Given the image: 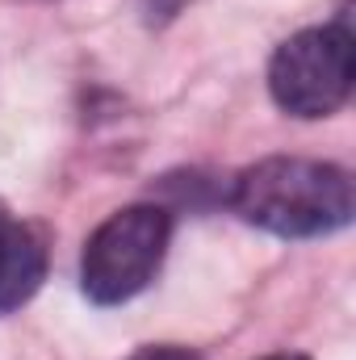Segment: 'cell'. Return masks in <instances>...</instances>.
Here are the masks:
<instances>
[{
    "instance_id": "3",
    "label": "cell",
    "mask_w": 356,
    "mask_h": 360,
    "mask_svg": "<svg viewBox=\"0 0 356 360\" xmlns=\"http://www.w3.org/2000/svg\"><path fill=\"white\" fill-rule=\"evenodd\" d=\"M172 243V210L134 201L113 210L80 252V293L92 306H126L164 269Z\"/></svg>"
},
{
    "instance_id": "1",
    "label": "cell",
    "mask_w": 356,
    "mask_h": 360,
    "mask_svg": "<svg viewBox=\"0 0 356 360\" xmlns=\"http://www.w3.org/2000/svg\"><path fill=\"white\" fill-rule=\"evenodd\" d=\"M227 205L272 239L306 243L348 231L356 218L352 172L310 155H265L231 176Z\"/></svg>"
},
{
    "instance_id": "6",
    "label": "cell",
    "mask_w": 356,
    "mask_h": 360,
    "mask_svg": "<svg viewBox=\"0 0 356 360\" xmlns=\"http://www.w3.org/2000/svg\"><path fill=\"white\" fill-rule=\"evenodd\" d=\"M184 4H189V0H139V13H143L147 25H168Z\"/></svg>"
},
{
    "instance_id": "4",
    "label": "cell",
    "mask_w": 356,
    "mask_h": 360,
    "mask_svg": "<svg viewBox=\"0 0 356 360\" xmlns=\"http://www.w3.org/2000/svg\"><path fill=\"white\" fill-rule=\"evenodd\" d=\"M51 243L30 222H0V319L21 310L46 281Z\"/></svg>"
},
{
    "instance_id": "2",
    "label": "cell",
    "mask_w": 356,
    "mask_h": 360,
    "mask_svg": "<svg viewBox=\"0 0 356 360\" xmlns=\"http://www.w3.org/2000/svg\"><path fill=\"white\" fill-rule=\"evenodd\" d=\"M356 84V34L348 8L323 25L289 34L268 59V96L298 122L331 117Z\"/></svg>"
},
{
    "instance_id": "8",
    "label": "cell",
    "mask_w": 356,
    "mask_h": 360,
    "mask_svg": "<svg viewBox=\"0 0 356 360\" xmlns=\"http://www.w3.org/2000/svg\"><path fill=\"white\" fill-rule=\"evenodd\" d=\"M4 218H8V210H4V205H0V222H4Z\"/></svg>"
},
{
    "instance_id": "5",
    "label": "cell",
    "mask_w": 356,
    "mask_h": 360,
    "mask_svg": "<svg viewBox=\"0 0 356 360\" xmlns=\"http://www.w3.org/2000/svg\"><path fill=\"white\" fill-rule=\"evenodd\" d=\"M126 360H205V356L193 352V348H180V344H147V348L130 352Z\"/></svg>"
},
{
    "instance_id": "7",
    "label": "cell",
    "mask_w": 356,
    "mask_h": 360,
    "mask_svg": "<svg viewBox=\"0 0 356 360\" xmlns=\"http://www.w3.org/2000/svg\"><path fill=\"white\" fill-rule=\"evenodd\" d=\"M260 360H310L306 352H272V356H260Z\"/></svg>"
}]
</instances>
